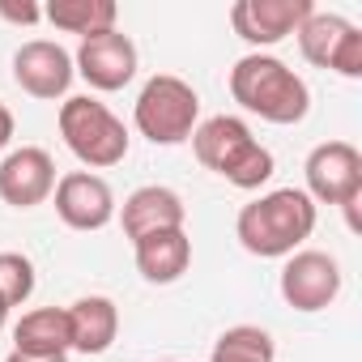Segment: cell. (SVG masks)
Instances as JSON below:
<instances>
[{
    "instance_id": "obj_1",
    "label": "cell",
    "mask_w": 362,
    "mask_h": 362,
    "mask_svg": "<svg viewBox=\"0 0 362 362\" xmlns=\"http://www.w3.org/2000/svg\"><path fill=\"white\" fill-rule=\"evenodd\" d=\"M315 230V201L303 188H273L247 201L235 218V235L243 252L260 260H281L294 256Z\"/></svg>"
},
{
    "instance_id": "obj_2",
    "label": "cell",
    "mask_w": 362,
    "mask_h": 362,
    "mask_svg": "<svg viewBox=\"0 0 362 362\" xmlns=\"http://www.w3.org/2000/svg\"><path fill=\"white\" fill-rule=\"evenodd\" d=\"M230 98L243 111L260 115L264 124H281V128L303 124L307 111H311L307 81L286 60H277L269 52H247L243 60H235V69H230Z\"/></svg>"
},
{
    "instance_id": "obj_3",
    "label": "cell",
    "mask_w": 362,
    "mask_h": 362,
    "mask_svg": "<svg viewBox=\"0 0 362 362\" xmlns=\"http://www.w3.org/2000/svg\"><path fill=\"white\" fill-rule=\"evenodd\" d=\"M188 141H192V153L205 170L222 175L226 184H235L243 192L264 188L277 170L273 149H264L239 115H209L197 124V132Z\"/></svg>"
},
{
    "instance_id": "obj_4",
    "label": "cell",
    "mask_w": 362,
    "mask_h": 362,
    "mask_svg": "<svg viewBox=\"0 0 362 362\" xmlns=\"http://www.w3.org/2000/svg\"><path fill=\"white\" fill-rule=\"evenodd\" d=\"M60 136L69 145V153L86 166V170H111L128 158V128L124 119L90 98V94H77V98H64L60 103Z\"/></svg>"
},
{
    "instance_id": "obj_5",
    "label": "cell",
    "mask_w": 362,
    "mask_h": 362,
    "mask_svg": "<svg viewBox=\"0 0 362 362\" xmlns=\"http://www.w3.org/2000/svg\"><path fill=\"white\" fill-rule=\"evenodd\" d=\"M132 124L153 145H184L201 124V94L175 73H158L141 86Z\"/></svg>"
},
{
    "instance_id": "obj_6",
    "label": "cell",
    "mask_w": 362,
    "mask_h": 362,
    "mask_svg": "<svg viewBox=\"0 0 362 362\" xmlns=\"http://www.w3.org/2000/svg\"><path fill=\"white\" fill-rule=\"evenodd\" d=\"M298 52L307 64L315 69H332L337 77H349L358 81L362 77V30L341 18V13H311L303 26H298Z\"/></svg>"
},
{
    "instance_id": "obj_7",
    "label": "cell",
    "mask_w": 362,
    "mask_h": 362,
    "mask_svg": "<svg viewBox=\"0 0 362 362\" xmlns=\"http://www.w3.org/2000/svg\"><path fill=\"white\" fill-rule=\"evenodd\" d=\"M303 175H307V197L315 205H349L362 197V153L358 145L349 141H324L307 153L303 162Z\"/></svg>"
},
{
    "instance_id": "obj_8",
    "label": "cell",
    "mask_w": 362,
    "mask_h": 362,
    "mask_svg": "<svg viewBox=\"0 0 362 362\" xmlns=\"http://www.w3.org/2000/svg\"><path fill=\"white\" fill-rule=\"evenodd\" d=\"M277 286H281L286 307H294L303 315H315V311H328L337 303V294H341V264L328 252L298 247L294 256H286V269H281Z\"/></svg>"
},
{
    "instance_id": "obj_9",
    "label": "cell",
    "mask_w": 362,
    "mask_h": 362,
    "mask_svg": "<svg viewBox=\"0 0 362 362\" xmlns=\"http://www.w3.org/2000/svg\"><path fill=\"white\" fill-rule=\"evenodd\" d=\"M56 218L69 226V230H103L115 222V192L103 175L94 170H69L56 179Z\"/></svg>"
},
{
    "instance_id": "obj_10",
    "label": "cell",
    "mask_w": 362,
    "mask_h": 362,
    "mask_svg": "<svg viewBox=\"0 0 362 362\" xmlns=\"http://www.w3.org/2000/svg\"><path fill=\"white\" fill-rule=\"evenodd\" d=\"M73 73L86 77L90 90H124L136 77V43L124 30H107V35H90L81 39L77 56H73Z\"/></svg>"
},
{
    "instance_id": "obj_11",
    "label": "cell",
    "mask_w": 362,
    "mask_h": 362,
    "mask_svg": "<svg viewBox=\"0 0 362 362\" xmlns=\"http://www.w3.org/2000/svg\"><path fill=\"white\" fill-rule=\"evenodd\" d=\"M311 13H315L311 0H239V5H230V26L243 43L273 47V43L298 35V26Z\"/></svg>"
},
{
    "instance_id": "obj_12",
    "label": "cell",
    "mask_w": 362,
    "mask_h": 362,
    "mask_svg": "<svg viewBox=\"0 0 362 362\" xmlns=\"http://www.w3.org/2000/svg\"><path fill=\"white\" fill-rule=\"evenodd\" d=\"M73 56L52 43V39H30L13 52V81L30 94V98H43V103H56L69 94L73 86Z\"/></svg>"
},
{
    "instance_id": "obj_13",
    "label": "cell",
    "mask_w": 362,
    "mask_h": 362,
    "mask_svg": "<svg viewBox=\"0 0 362 362\" xmlns=\"http://www.w3.org/2000/svg\"><path fill=\"white\" fill-rule=\"evenodd\" d=\"M56 192V162L39 145H22L0 158V201L13 209H35Z\"/></svg>"
},
{
    "instance_id": "obj_14",
    "label": "cell",
    "mask_w": 362,
    "mask_h": 362,
    "mask_svg": "<svg viewBox=\"0 0 362 362\" xmlns=\"http://www.w3.org/2000/svg\"><path fill=\"white\" fill-rule=\"evenodd\" d=\"M119 226H124V239H145V235H158V230H184L188 222V209H184V197L175 188H162V184H145L136 192H128V201L115 209Z\"/></svg>"
},
{
    "instance_id": "obj_15",
    "label": "cell",
    "mask_w": 362,
    "mask_h": 362,
    "mask_svg": "<svg viewBox=\"0 0 362 362\" xmlns=\"http://www.w3.org/2000/svg\"><path fill=\"white\" fill-rule=\"evenodd\" d=\"M132 256H136V273L149 286H170L192 264V239H188V230H158V235L136 239Z\"/></svg>"
},
{
    "instance_id": "obj_16",
    "label": "cell",
    "mask_w": 362,
    "mask_h": 362,
    "mask_svg": "<svg viewBox=\"0 0 362 362\" xmlns=\"http://www.w3.org/2000/svg\"><path fill=\"white\" fill-rule=\"evenodd\" d=\"M69 332H73V349L81 354H107L119 337V307L107 294H86L69 307Z\"/></svg>"
},
{
    "instance_id": "obj_17",
    "label": "cell",
    "mask_w": 362,
    "mask_h": 362,
    "mask_svg": "<svg viewBox=\"0 0 362 362\" xmlns=\"http://www.w3.org/2000/svg\"><path fill=\"white\" fill-rule=\"evenodd\" d=\"M13 349L22 354H69V307H35L13 324Z\"/></svg>"
},
{
    "instance_id": "obj_18",
    "label": "cell",
    "mask_w": 362,
    "mask_h": 362,
    "mask_svg": "<svg viewBox=\"0 0 362 362\" xmlns=\"http://www.w3.org/2000/svg\"><path fill=\"white\" fill-rule=\"evenodd\" d=\"M43 18H47L56 30H64V35L90 39V35L115 30L119 9H115V0H52V5L43 9Z\"/></svg>"
},
{
    "instance_id": "obj_19",
    "label": "cell",
    "mask_w": 362,
    "mask_h": 362,
    "mask_svg": "<svg viewBox=\"0 0 362 362\" xmlns=\"http://www.w3.org/2000/svg\"><path fill=\"white\" fill-rule=\"evenodd\" d=\"M277 345L260 324H235L214 341L209 362H273Z\"/></svg>"
},
{
    "instance_id": "obj_20",
    "label": "cell",
    "mask_w": 362,
    "mask_h": 362,
    "mask_svg": "<svg viewBox=\"0 0 362 362\" xmlns=\"http://www.w3.org/2000/svg\"><path fill=\"white\" fill-rule=\"evenodd\" d=\"M30 294H35V264H30V256L0 252V298H5L9 307H22V303H30Z\"/></svg>"
},
{
    "instance_id": "obj_21",
    "label": "cell",
    "mask_w": 362,
    "mask_h": 362,
    "mask_svg": "<svg viewBox=\"0 0 362 362\" xmlns=\"http://www.w3.org/2000/svg\"><path fill=\"white\" fill-rule=\"evenodd\" d=\"M0 18L13 22V26H35V22H43V9L35 5V0H22V5H13V0H0Z\"/></svg>"
},
{
    "instance_id": "obj_22",
    "label": "cell",
    "mask_w": 362,
    "mask_h": 362,
    "mask_svg": "<svg viewBox=\"0 0 362 362\" xmlns=\"http://www.w3.org/2000/svg\"><path fill=\"white\" fill-rule=\"evenodd\" d=\"M5 362H69V354H22V349H9Z\"/></svg>"
},
{
    "instance_id": "obj_23",
    "label": "cell",
    "mask_w": 362,
    "mask_h": 362,
    "mask_svg": "<svg viewBox=\"0 0 362 362\" xmlns=\"http://www.w3.org/2000/svg\"><path fill=\"white\" fill-rule=\"evenodd\" d=\"M9 141H13V111L0 103V153L9 149Z\"/></svg>"
},
{
    "instance_id": "obj_24",
    "label": "cell",
    "mask_w": 362,
    "mask_h": 362,
    "mask_svg": "<svg viewBox=\"0 0 362 362\" xmlns=\"http://www.w3.org/2000/svg\"><path fill=\"white\" fill-rule=\"evenodd\" d=\"M9 311H13V307H9L5 298H0V332H5V324H9Z\"/></svg>"
},
{
    "instance_id": "obj_25",
    "label": "cell",
    "mask_w": 362,
    "mask_h": 362,
    "mask_svg": "<svg viewBox=\"0 0 362 362\" xmlns=\"http://www.w3.org/2000/svg\"><path fill=\"white\" fill-rule=\"evenodd\" d=\"M162 362H179V358H162Z\"/></svg>"
}]
</instances>
